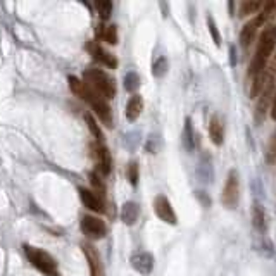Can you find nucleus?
Listing matches in <instances>:
<instances>
[{
    "mask_svg": "<svg viewBox=\"0 0 276 276\" xmlns=\"http://www.w3.org/2000/svg\"><path fill=\"white\" fill-rule=\"evenodd\" d=\"M276 50V24H266L257 42L256 54L248 67V83H250V97L257 99V95L264 81V73L271 55Z\"/></svg>",
    "mask_w": 276,
    "mask_h": 276,
    "instance_id": "f257e3e1",
    "label": "nucleus"
},
{
    "mask_svg": "<svg viewBox=\"0 0 276 276\" xmlns=\"http://www.w3.org/2000/svg\"><path fill=\"white\" fill-rule=\"evenodd\" d=\"M83 76H85V85L90 90H93L97 95H100L102 99L109 100L116 95V83L107 73L100 71V69H95V67H90V69L85 71Z\"/></svg>",
    "mask_w": 276,
    "mask_h": 276,
    "instance_id": "f03ea898",
    "label": "nucleus"
},
{
    "mask_svg": "<svg viewBox=\"0 0 276 276\" xmlns=\"http://www.w3.org/2000/svg\"><path fill=\"white\" fill-rule=\"evenodd\" d=\"M24 254H26L28 261L31 262L33 268H36L38 271H42L47 276H59L57 271V262L48 252L42 250V248L31 247V245H23Z\"/></svg>",
    "mask_w": 276,
    "mask_h": 276,
    "instance_id": "7ed1b4c3",
    "label": "nucleus"
},
{
    "mask_svg": "<svg viewBox=\"0 0 276 276\" xmlns=\"http://www.w3.org/2000/svg\"><path fill=\"white\" fill-rule=\"evenodd\" d=\"M81 99L85 100V102H88V106L93 109V112L99 116V119L107 128H112V123H114V119H112V110H110V107L106 99H102L100 95H97L88 87H87V90H85V95H83Z\"/></svg>",
    "mask_w": 276,
    "mask_h": 276,
    "instance_id": "20e7f679",
    "label": "nucleus"
},
{
    "mask_svg": "<svg viewBox=\"0 0 276 276\" xmlns=\"http://www.w3.org/2000/svg\"><path fill=\"white\" fill-rule=\"evenodd\" d=\"M273 97H275V78L264 73V81H262V87H261V92L257 95V106H256L257 123H261L264 119L269 104L273 102Z\"/></svg>",
    "mask_w": 276,
    "mask_h": 276,
    "instance_id": "39448f33",
    "label": "nucleus"
},
{
    "mask_svg": "<svg viewBox=\"0 0 276 276\" xmlns=\"http://www.w3.org/2000/svg\"><path fill=\"white\" fill-rule=\"evenodd\" d=\"M238 197H240V180H238L237 169H231L228 173V178H226L223 195H221V202L228 209H235L238 204Z\"/></svg>",
    "mask_w": 276,
    "mask_h": 276,
    "instance_id": "423d86ee",
    "label": "nucleus"
},
{
    "mask_svg": "<svg viewBox=\"0 0 276 276\" xmlns=\"http://www.w3.org/2000/svg\"><path fill=\"white\" fill-rule=\"evenodd\" d=\"M90 154H92V159L95 161L97 164V171H99L102 176H107L110 173V154H109V149H107L104 143H99V142H92L90 143Z\"/></svg>",
    "mask_w": 276,
    "mask_h": 276,
    "instance_id": "0eeeda50",
    "label": "nucleus"
},
{
    "mask_svg": "<svg viewBox=\"0 0 276 276\" xmlns=\"http://www.w3.org/2000/svg\"><path fill=\"white\" fill-rule=\"evenodd\" d=\"M81 231L83 235H87L92 240H100L106 237L107 226L100 217L95 216H83L81 219Z\"/></svg>",
    "mask_w": 276,
    "mask_h": 276,
    "instance_id": "6e6552de",
    "label": "nucleus"
},
{
    "mask_svg": "<svg viewBox=\"0 0 276 276\" xmlns=\"http://www.w3.org/2000/svg\"><path fill=\"white\" fill-rule=\"evenodd\" d=\"M81 247H83V254H85V257H87L88 269H90V276H106L99 250H97V248H95L92 244H88V242H85Z\"/></svg>",
    "mask_w": 276,
    "mask_h": 276,
    "instance_id": "1a4fd4ad",
    "label": "nucleus"
},
{
    "mask_svg": "<svg viewBox=\"0 0 276 276\" xmlns=\"http://www.w3.org/2000/svg\"><path fill=\"white\" fill-rule=\"evenodd\" d=\"M154 211L159 219L168 223V225H176L178 223V217L173 209V205H171V202L168 200V197H164V195H157V197H155Z\"/></svg>",
    "mask_w": 276,
    "mask_h": 276,
    "instance_id": "9d476101",
    "label": "nucleus"
},
{
    "mask_svg": "<svg viewBox=\"0 0 276 276\" xmlns=\"http://www.w3.org/2000/svg\"><path fill=\"white\" fill-rule=\"evenodd\" d=\"M130 262H131V268L143 276L150 275L152 269H154V256L150 252H145V250L135 252L133 256L130 257Z\"/></svg>",
    "mask_w": 276,
    "mask_h": 276,
    "instance_id": "9b49d317",
    "label": "nucleus"
},
{
    "mask_svg": "<svg viewBox=\"0 0 276 276\" xmlns=\"http://www.w3.org/2000/svg\"><path fill=\"white\" fill-rule=\"evenodd\" d=\"M87 48L90 50V54L93 55V59H97L100 64L107 66L109 69H116V67H118V61H116L114 55L110 54V52H106L99 44H95V42H88Z\"/></svg>",
    "mask_w": 276,
    "mask_h": 276,
    "instance_id": "f8f14e48",
    "label": "nucleus"
},
{
    "mask_svg": "<svg viewBox=\"0 0 276 276\" xmlns=\"http://www.w3.org/2000/svg\"><path fill=\"white\" fill-rule=\"evenodd\" d=\"M79 199H81L83 205H85L87 209L93 211V213L102 214L104 211H106V209H104V207H106V204H104L102 197H99V195H97V193H93L92 190L79 188Z\"/></svg>",
    "mask_w": 276,
    "mask_h": 276,
    "instance_id": "ddd939ff",
    "label": "nucleus"
},
{
    "mask_svg": "<svg viewBox=\"0 0 276 276\" xmlns=\"http://www.w3.org/2000/svg\"><path fill=\"white\" fill-rule=\"evenodd\" d=\"M262 26V24L257 21V17H254L252 21H248L247 24H245L244 28H242V33H240V44L244 48H248L250 47V44L254 42V38H256L257 35V30Z\"/></svg>",
    "mask_w": 276,
    "mask_h": 276,
    "instance_id": "4468645a",
    "label": "nucleus"
},
{
    "mask_svg": "<svg viewBox=\"0 0 276 276\" xmlns=\"http://www.w3.org/2000/svg\"><path fill=\"white\" fill-rule=\"evenodd\" d=\"M140 217V207H138L137 202H124L121 207V221L124 223L126 226H133L135 223L138 221Z\"/></svg>",
    "mask_w": 276,
    "mask_h": 276,
    "instance_id": "2eb2a0df",
    "label": "nucleus"
},
{
    "mask_svg": "<svg viewBox=\"0 0 276 276\" xmlns=\"http://www.w3.org/2000/svg\"><path fill=\"white\" fill-rule=\"evenodd\" d=\"M142 110H143V99H142V95L133 93L130 97V100H128V104H126V119L130 123H135L138 118H140Z\"/></svg>",
    "mask_w": 276,
    "mask_h": 276,
    "instance_id": "dca6fc26",
    "label": "nucleus"
},
{
    "mask_svg": "<svg viewBox=\"0 0 276 276\" xmlns=\"http://www.w3.org/2000/svg\"><path fill=\"white\" fill-rule=\"evenodd\" d=\"M209 137L214 145H223V142H225V126L217 116H214L209 123Z\"/></svg>",
    "mask_w": 276,
    "mask_h": 276,
    "instance_id": "f3484780",
    "label": "nucleus"
},
{
    "mask_svg": "<svg viewBox=\"0 0 276 276\" xmlns=\"http://www.w3.org/2000/svg\"><path fill=\"white\" fill-rule=\"evenodd\" d=\"M252 223H254V228L257 231L264 233L268 230V217H266L264 209L261 207V204H254V209H252Z\"/></svg>",
    "mask_w": 276,
    "mask_h": 276,
    "instance_id": "a211bd4d",
    "label": "nucleus"
},
{
    "mask_svg": "<svg viewBox=\"0 0 276 276\" xmlns=\"http://www.w3.org/2000/svg\"><path fill=\"white\" fill-rule=\"evenodd\" d=\"M97 33H99L100 38H102L104 42H107L109 45L118 44V26H116V24H109V26L100 24Z\"/></svg>",
    "mask_w": 276,
    "mask_h": 276,
    "instance_id": "6ab92c4d",
    "label": "nucleus"
},
{
    "mask_svg": "<svg viewBox=\"0 0 276 276\" xmlns=\"http://www.w3.org/2000/svg\"><path fill=\"white\" fill-rule=\"evenodd\" d=\"M197 174H199V178H200L202 182H205V183L213 182L214 171H213V162H211V157H207V155H205V157L202 159L200 164H199Z\"/></svg>",
    "mask_w": 276,
    "mask_h": 276,
    "instance_id": "aec40b11",
    "label": "nucleus"
},
{
    "mask_svg": "<svg viewBox=\"0 0 276 276\" xmlns=\"http://www.w3.org/2000/svg\"><path fill=\"white\" fill-rule=\"evenodd\" d=\"M183 145L188 152L195 150V133H193V126H192V119L186 118L185 119V128H183Z\"/></svg>",
    "mask_w": 276,
    "mask_h": 276,
    "instance_id": "412c9836",
    "label": "nucleus"
},
{
    "mask_svg": "<svg viewBox=\"0 0 276 276\" xmlns=\"http://www.w3.org/2000/svg\"><path fill=\"white\" fill-rule=\"evenodd\" d=\"M257 14H259V16H257V21L266 26V24L276 16V2H264L262 9H261Z\"/></svg>",
    "mask_w": 276,
    "mask_h": 276,
    "instance_id": "4be33fe9",
    "label": "nucleus"
},
{
    "mask_svg": "<svg viewBox=\"0 0 276 276\" xmlns=\"http://www.w3.org/2000/svg\"><path fill=\"white\" fill-rule=\"evenodd\" d=\"M262 5H264V2H248V0H245V2H242L240 4L238 16L247 17V16H250V14H257V12L262 9Z\"/></svg>",
    "mask_w": 276,
    "mask_h": 276,
    "instance_id": "5701e85b",
    "label": "nucleus"
},
{
    "mask_svg": "<svg viewBox=\"0 0 276 276\" xmlns=\"http://www.w3.org/2000/svg\"><path fill=\"white\" fill-rule=\"evenodd\" d=\"M85 121H87V126H88V130H90V133L93 135L95 142L104 143V133L100 131L99 124H97V121L93 119V116H92V114H85Z\"/></svg>",
    "mask_w": 276,
    "mask_h": 276,
    "instance_id": "b1692460",
    "label": "nucleus"
},
{
    "mask_svg": "<svg viewBox=\"0 0 276 276\" xmlns=\"http://www.w3.org/2000/svg\"><path fill=\"white\" fill-rule=\"evenodd\" d=\"M88 178H90V183H92V186H93L92 192L97 193L99 197H102L104 192H106V185H104V180L99 176V173H97V171H92V173L88 174Z\"/></svg>",
    "mask_w": 276,
    "mask_h": 276,
    "instance_id": "393cba45",
    "label": "nucleus"
},
{
    "mask_svg": "<svg viewBox=\"0 0 276 276\" xmlns=\"http://www.w3.org/2000/svg\"><path fill=\"white\" fill-rule=\"evenodd\" d=\"M124 88H126L128 92H131V93H135V92L140 88V76L135 71L126 73V76H124Z\"/></svg>",
    "mask_w": 276,
    "mask_h": 276,
    "instance_id": "a878e982",
    "label": "nucleus"
},
{
    "mask_svg": "<svg viewBox=\"0 0 276 276\" xmlns=\"http://www.w3.org/2000/svg\"><path fill=\"white\" fill-rule=\"evenodd\" d=\"M168 73V59L166 57H157L154 62V66H152V75L155 76V78H162V76Z\"/></svg>",
    "mask_w": 276,
    "mask_h": 276,
    "instance_id": "bb28decb",
    "label": "nucleus"
},
{
    "mask_svg": "<svg viewBox=\"0 0 276 276\" xmlns=\"http://www.w3.org/2000/svg\"><path fill=\"white\" fill-rule=\"evenodd\" d=\"M126 176H128V182H130L131 185L133 186L138 185V180H140V168H138L137 161H131L130 164H128Z\"/></svg>",
    "mask_w": 276,
    "mask_h": 276,
    "instance_id": "cd10ccee",
    "label": "nucleus"
},
{
    "mask_svg": "<svg viewBox=\"0 0 276 276\" xmlns=\"http://www.w3.org/2000/svg\"><path fill=\"white\" fill-rule=\"evenodd\" d=\"M95 7H97V12L100 14L102 19H109L110 12H112V2L110 0H97Z\"/></svg>",
    "mask_w": 276,
    "mask_h": 276,
    "instance_id": "c85d7f7f",
    "label": "nucleus"
},
{
    "mask_svg": "<svg viewBox=\"0 0 276 276\" xmlns=\"http://www.w3.org/2000/svg\"><path fill=\"white\" fill-rule=\"evenodd\" d=\"M207 28H209L211 36H213L214 44H216L217 47H219V45H221V35H219V31H217L216 21H214V17H213V16H207Z\"/></svg>",
    "mask_w": 276,
    "mask_h": 276,
    "instance_id": "c756f323",
    "label": "nucleus"
},
{
    "mask_svg": "<svg viewBox=\"0 0 276 276\" xmlns=\"http://www.w3.org/2000/svg\"><path fill=\"white\" fill-rule=\"evenodd\" d=\"M268 161H269V162H275V161H276V133L273 135L271 143H269V149H268Z\"/></svg>",
    "mask_w": 276,
    "mask_h": 276,
    "instance_id": "7c9ffc66",
    "label": "nucleus"
},
{
    "mask_svg": "<svg viewBox=\"0 0 276 276\" xmlns=\"http://www.w3.org/2000/svg\"><path fill=\"white\" fill-rule=\"evenodd\" d=\"M269 66L266 67V75L273 76V78H276V52L271 55V59H269Z\"/></svg>",
    "mask_w": 276,
    "mask_h": 276,
    "instance_id": "2f4dec72",
    "label": "nucleus"
},
{
    "mask_svg": "<svg viewBox=\"0 0 276 276\" xmlns=\"http://www.w3.org/2000/svg\"><path fill=\"white\" fill-rule=\"evenodd\" d=\"M157 145H159L157 137H150L149 142H147V150H149L150 154H155L157 152Z\"/></svg>",
    "mask_w": 276,
    "mask_h": 276,
    "instance_id": "473e14b6",
    "label": "nucleus"
},
{
    "mask_svg": "<svg viewBox=\"0 0 276 276\" xmlns=\"http://www.w3.org/2000/svg\"><path fill=\"white\" fill-rule=\"evenodd\" d=\"M197 193V197H199V200L202 202V205H204V207H209L211 205V197H207V195H205V192H195Z\"/></svg>",
    "mask_w": 276,
    "mask_h": 276,
    "instance_id": "72a5a7b5",
    "label": "nucleus"
},
{
    "mask_svg": "<svg viewBox=\"0 0 276 276\" xmlns=\"http://www.w3.org/2000/svg\"><path fill=\"white\" fill-rule=\"evenodd\" d=\"M230 64H231L233 67L237 66V48L233 47H230Z\"/></svg>",
    "mask_w": 276,
    "mask_h": 276,
    "instance_id": "f704fd0d",
    "label": "nucleus"
},
{
    "mask_svg": "<svg viewBox=\"0 0 276 276\" xmlns=\"http://www.w3.org/2000/svg\"><path fill=\"white\" fill-rule=\"evenodd\" d=\"M271 118L276 121V92H275V97H273V102H271Z\"/></svg>",
    "mask_w": 276,
    "mask_h": 276,
    "instance_id": "c9c22d12",
    "label": "nucleus"
}]
</instances>
